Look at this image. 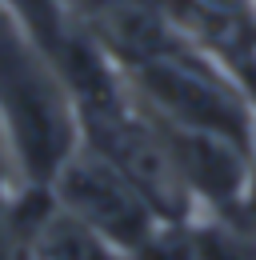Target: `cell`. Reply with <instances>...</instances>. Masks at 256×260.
<instances>
[{"label": "cell", "instance_id": "277c9868", "mask_svg": "<svg viewBox=\"0 0 256 260\" xmlns=\"http://www.w3.org/2000/svg\"><path fill=\"white\" fill-rule=\"evenodd\" d=\"M164 132V144L176 160V172L188 188L192 204L200 212L216 216H240L256 200V168L248 144H236L216 132H196V128H176L156 120Z\"/></svg>", "mask_w": 256, "mask_h": 260}, {"label": "cell", "instance_id": "30bf717a", "mask_svg": "<svg viewBox=\"0 0 256 260\" xmlns=\"http://www.w3.org/2000/svg\"><path fill=\"white\" fill-rule=\"evenodd\" d=\"M20 184H24V180H20V172H16V160H12V152H8V144H4V136H0V200H8Z\"/></svg>", "mask_w": 256, "mask_h": 260}, {"label": "cell", "instance_id": "9c48e42d", "mask_svg": "<svg viewBox=\"0 0 256 260\" xmlns=\"http://www.w3.org/2000/svg\"><path fill=\"white\" fill-rule=\"evenodd\" d=\"M0 260H28L24 232H20V228H16V220H12L8 200H0Z\"/></svg>", "mask_w": 256, "mask_h": 260}, {"label": "cell", "instance_id": "7c38bea8", "mask_svg": "<svg viewBox=\"0 0 256 260\" xmlns=\"http://www.w3.org/2000/svg\"><path fill=\"white\" fill-rule=\"evenodd\" d=\"M248 212H252V232H256V200H252V208H248Z\"/></svg>", "mask_w": 256, "mask_h": 260}, {"label": "cell", "instance_id": "52a82bcc", "mask_svg": "<svg viewBox=\"0 0 256 260\" xmlns=\"http://www.w3.org/2000/svg\"><path fill=\"white\" fill-rule=\"evenodd\" d=\"M0 4H4L8 12H16V20L44 44L48 56L56 52L64 28L72 24V20L64 16V0H0Z\"/></svg>", "mask_w": 256, "mask_h": 260}, {"label": "cell", "instance_id": "8992f818", "mask_svg": "<svg viewBox=\"0 0 256 260\" xmlns=\"http://www.w3.org/2000/svg\"><path fill=\"white\" fill-rule=\"evenodd\" d=\"M80 24L120 64V72L160 56L164 48H172L188 32L156 0H96L88 20H80Z\"/></svg>", "mask_w": 256, "mask_h": 260}, {"label": "cell", "instance_id": "3957f363", "mask_svg": "<svg viewBox=\"0 0 256 260\" xmlns=\"http://www.w3.org/2000/svg\"><path fill=\"white\" fill-rule=\"evenodd\" d=\"M48 192L68 216L88 224L128 260L156 236L160 224H168L148 204V196L88 144H76L64 156V164L48 180Z\"/></svg>", "mask_w": 256, "mask_h": 260}, {"label": "cell", "instance_id": "6da1fadb", "mask_svg": "<svg viewBox=\"0 0 256 260\" xmlns=\"http://www.w3.org/2000/svg\"><path fill=\"white\" fill-rule=\"evenodd\" d=\"M0 136L24 184H48L80 144L76 108L56 60L0 4Z\"/></svg>", "mask_w": 256, "mask_h": 260}, {"label": "cell", "instance_id": "7a4b0ae2", "mask_svg": "<svg viewBox=\"0 0 256 260\" xmlns=\"http://www.w3.org/2000/svg\"><path fill=\"white\" fill-rule=\"evenodd\" d=\"M124 76L132 92L140 96V104L164 124L216 132L236 144H252V124H256L252 100L240 92V84L216 60V52L192 28L172 48L128 68Z\"/></svg>", "mask_w": 256, "mask_h": 260}, {"label": "cell", "instance_id": "5b68a950", "mask_svg": "<svg viewBox=\"0 0 256 260\" xmlns=\"http://www.w3.org/2000/svg\"><path fill=\"white\" fill-rule=\"evenodd\" d=\"M8 212L24 232L28 260H128L88 224L68 216L52 200L48 184H20L8 196Z\"/></svg>", "mask_w": 256, "mask_h": 260}, {"label": "cell", "instance_id": "ba28073f", "mask_svg": "<svg viewBox=\"0 0 256 260\" xmlns=\"http://www.w3.org/2000/svg\"><path fill=\"white\" fill-rule=\"evenodd\" d=\"M180 16H188L184 20V28H188L192 20L200 24V40L212 32H220L228 24H240V20H252L256 16V0H180Z\"/></svg>", "mask_w": 256, "mask_h": 260}, {"label": "cell", "instance_id": "8fae6325", "mask_svg": "<svg viewBox=\"0 0 256 260\" xmlns=\"http://www.w3.org/2000/svg\"><path fill=\"white\" fill-rule=\"evenodd\" d=\"M248 152H252V168H256V124H252V144H248Z\"/></svg>", "mask_w": 256, "mask_h": 260}]
</instances>
